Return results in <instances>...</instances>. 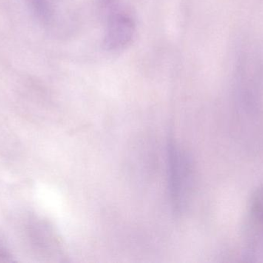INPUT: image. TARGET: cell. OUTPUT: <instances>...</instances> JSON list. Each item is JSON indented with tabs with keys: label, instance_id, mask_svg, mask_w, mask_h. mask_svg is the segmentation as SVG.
Here are the masks:
<instances>
[{
	"label": "cell",
	"instance_id": "cell-1",
	"mask_svg": "<svg viewBox=\"0 0 263 263\" xmlns=\"http://www.w3.org/2000/svg\"><path fill=\"white\" fill-rule=\"evenodd\" d=\"M134 24L129 16L117 14L109 21L106 35V45L111 49H123L130 43L134 34Z\"/></svg>",
	"mask_w": 263,
	"mask_h": 263
},
{
	"label": "cell",
	"instance_id": "cell-2",
	"mask_svg": "<svg viewBox=\"0 0 263 263\" xmlns=\"http://www.w3.org/2000/svg\"><path fill=\"white\" fill-rule=\"evenodd\" d=\"M108 1H111V0H108Z\"/></svg>",
	"mask_w": 263,
	"mask_h": 263
}]
</instances>
